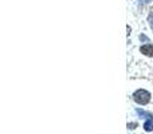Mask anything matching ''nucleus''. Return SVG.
Returning <instances> with one entry per match:
<instances>
[{"label": "nucleus", "mask_w": 153, "mask_h": 134, "mask_svg": "<svg viewBox=\"0 0 153 134\" xmlns=\"http://www.w3.org/2000/svg\"><path fill=\"white\" fill-rule=\"evenodd\" d=\"M148 23H149V26H151V28L153 31V12H151L148 15Z\"/></svg>", "instance_id": "5"}, {"label": "nucleus", "mask_w": 153, "mask_h": 134, "mask_svg": "<svg viewBox=\"0 0 153 134\" xmlns=\"http://www.w3.org/2000/svg\"><path fill=\"white\" fill-rule=\"evenodd\" d=\"M136 114H137L140 118H145V119H153V115L152 113H149V111H145L143 110V109H136Z\"/></svg>", "instance_id": "3"}, {"label": "nucleus", "mask_w": 153, "mask_h": 134, "mask_svg": "<svg viewBox=\"0 0 153 134\" xmlns=\"http://www.w3.org/2000/svg\"><path fill=\"white\" fill-rule=\"evenodd\" d=\"M144 1H145V3H151L152 0H144Z\"/></svg>", "instance_id": "7"}, {"label": "nucleus", "mask_w": 153, "mask_h": 134, "mask_svg": "<svg viewBox=\"0 0 153 134\" xmlns=\"http://www.w3.org/2000/svg\"><path fill=\"white\" fill-rule=\"evenodd\" d=\"M133 99L138 105H148L151 102V93H148L146 90L140 89L133 94Z\"/></svg>", "instance_id": "1"}, {"label": "nucleus", "mask_w": 153, "mask_h": 134, "mask_svg": "<svg viewBox=\"0 0 153 134\" xmlns=\"http://www.w3.org/2000/svg\"><path fill=\"white\" fill-rule=\"evenodd\" d=\"M140 51H141V54H144V55H146V56H153V46L152 44L141 46Z\"/></svg>", "instance_id": "2"}, {"label": "nucleus", "mask_w": 153, "mask_h": 134, "mask_svg": "<svg viewBox=\"0 0 153 134\" xmlns=\"http://www.w3.org/2000/svg\"><path fill=\"white\" fill-rule=\"evenodd\" d=\"M136 127H137V124H136V122H130V124H128V129L134 130Z\"/></svg>", "instance_id": "6"}, {"label": "nucleus", "mask_w": 153, "mask_h": 134, "mask_svg": "<svg viewBox=\"0 0 153 134\" xmlns=\"http://www.w3.org/2000/svg\"><path fill=\"white\" fill-rule=\"evenodd\" d=\"M144 130L145 132H152L153 130V119H146L144 124Z\"/></svg>", "instance_id": "4"}]
</instances>
